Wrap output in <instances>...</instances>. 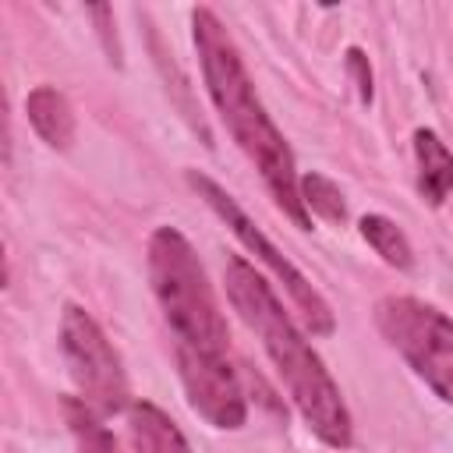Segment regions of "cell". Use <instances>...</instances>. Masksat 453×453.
Segmentation results:
<instances>
[{
	"mask_svg": "<svg viewBox=\"0 0 453 453\" xmlns=\"http://www.w3.org/2000/svg\"><path fill=\"white\" fill-rule=\"evenodd\" d=\"M347 71L354 78V88H357L361 103H372V67H368V57L357 46L347 50Z\"/></svg>",
	"mask_w": 453,
	"mask_h": 453,
	"instance_id": "15",
	"label": "cell"
},
{
	"mask_svg": "<svg viewBox=\"0 0 453 453\" xmlns=\"http://www.w3.org/2000/svg\"><path fill=\"white\" fill-rule=\"evenodd\" d=\"M188 184H191V191L226 223V230L273 273V280L283 283V290L290 294V301H294V308L301 311V319H304V326L311 329V336H329V333L336 329V319H333L329 301L311 287V280L251 223V216H248L212 177H205V173H198V170H188Z\"/></svg>",
	"mask_w": 453,
	"mask_h": 453,
	"instance_id": "5",
	"label": "cell"
},
{
	"mask_svg": "<svg viewBox=\"0 0 453 453\" xmlns=\"http://www.w3.org/2000/svg\"><path fill=\"white\" fill-rule=\"evenodd\" d=\"M375 326L414 375L453 403V319L421 297L393 294L375 304Z\"/></svg>",
	"mask_w": 453,
	"mask_h": 453,
	"instance_id": "4",
	"label": "cell"
},
{
	"mask_svg": "<svg viewBox=\"0 0 453 453\" xmlns=\"http://www.w3.org/2000/svg\"><path fill=\"white\" fill-rule=\"evenodd\" d=\"M297 191H301V202L308 209V216H319L326 223H343L347 219V202H343V191L319 170L311 173H301L297 177Z\"/></svg>",
	"mask_w": 453,
	"mask_h": 453,
	"instance_id": "13",
	"label": "cell"
},
{
	"mask_svg": "<svg viewBox=\"0 0 453 453\" xmlns=\"http://www.w3.org/2000/svg\"><path fill=\"white\" fill-rule=\"evenodd\" d=\"M177 372L184 396L198 418H205L212 428L237 432L248 421V400L241 389L237 372L230 368L226 354H198L188 347H173Z\"/></svg>",
	"mask_w": 453,
	"mask_h": 453,
	"instance_id": "7",
	"label": "cell"
},
{
	"mask_svg": "<svg viewBox=\"0 0 453 453\" xmlns=\"http://www.w3.org/2000/svg\"><path fill=\"white\" fill-rule=\"evenodd\" d=\"M60 354L67 361L81 403H88L99 418L127 411L131 400H127V375L120 354L106 340L99 322L78 304H67L60 315Z\"/></svg>",
	"mask_w": 453,
	"mask_h": 453,
	"instance_id": "6",
	"label": "cell"
},
{
	"mask_svg": "<svg viewBox=\"0 0 453 453\" xmlns=\"http://www.w3.org/2000/svg\"><path fill=\"white\" fill-rule=\"evenodd\" d=\"M124 414H127V435L134 442V453H191L177 421L156 403L131 400Z\"/></svg>",
	"mask_w": 453,
	"mask_h": 453,
	"instance_id": "8",
	"label": "cell"
},
{
	"mask_svg": "<svg viewBox=\"0 0 453 453\" xmlns=\"http://www.w3.org/2000/svg\"><path fill=\"white\" fill-rule=\"evenodd\" d=\"M64 421H67V428L74 435L78 453H120L117 439L106 432V425L99 421V414L88 403H81L78 396H67L64 400Z\"/></svg>",
	"mask_w": 453,
	"mask_h": 453,
	"instance_id": "12",
	"label": "cell"
},
{
	"mask_svg": "<svg viewBox=\"0 0 453 453\" xmlns=\"http://www.w3.org/2000/svg\"><path fill=\"white\" fill-rule=\"evenodd\" d=\"M191 28H195V50H198L205 92H209L219 120L226 124V131L241 145V152L255 163L258 177L265 180V188H269L273 202L283 209V216L294 226L311 230V216L297 191L301 173H297L294 152H290L287 138L280 134V127L273 124V117L265 113V106L248 78V67L241 60V50L234 46L230 32L209 7H198L191 14Z\"/></svg>",
	"mask_w": 453,
	"mask_h": 453,
	"instance_id": "2",
	"label": "cell"
},
{
	"mask_svg": "<svg viewBox=\"0 0 453 453\" xmlns=\"http://www.w3.org/2000/svg\"><path fill=\"white\" fill-rule=\"evenodd\" d=\"M25 113H28V124L35 127V134L50 149H57V152L71 149L78 124H74V106L67 103V96L60 88H53V85L32 88L25 99Z\"/></svg>",
	"mask_w": 453,
	"mask_h": 453,
	"instance_id": "9",
	"label": "cell"
},
{
	"mask_svg": "<svg viewBox=\"0 0 453 453\" xmlns=\"http://www.w3.org/2000/svg\"><path fill=\"white\" fill-rule=\"evenodd\" d=\"M88 14L96 18V28H99V39H103V50H106V60L113 64V67H120V42H117V25H113V7H106V4H96V7H88Z\"/></svg>",
	"mask_w": 453,
	"mask_h": 453,
	"instance_id": "14",
	"label": "cell"
},
{
	"mask_svg": "<svg viewBox=\"0 0 453 453\" xmlns=\"http://www.w3.org/2000/svg\"><path fill=\"white\" fill-rule=\"evenodd\" d=\"M223 287H226L234 311L262 340V350L273 361V368H276L287 396L294 400L297 414L304 418V425L326 446L350 449L354 421H350V411L343 403V393L333 382L322 357L304 340V333L283 311V304L273 294V287L265 283V276H258L244 255H230L223 265Z\"/></svg>",
	"mask_w": 453,
	"mask_h": 453,
	"instance_id": "1",
	"label": "cell"
},
{
	"mask_svg": "<svg viewBox=\"0 0 453 453\" xmlns=\"http://www.w3.org/2000/svg\"><path fill=\"white\" fill-rule=\"evenodd\" d=\"M414 159H418V191L428 205H442L453 191V152L432 127L414 131Z\"/></svg>",
	"mask_w": 453,
	"mask_h": 453,
	"instance_id": "10",
	"label": "cell"
},
{
	"mask_svg": "<svg viewBox=\"0 0 453 453\" xmlns=\"http://www.w3.org/2000/svg\"><path fill=\"white\" fill-rule=\"evenodd\" d=\"M357 230H361V237L375 248V255H379L386 265H393V269H411V265H414L411 241H407V234H403L389 216L368 212V216H361Z\"/></svg>",
	"mask_w": 453,
	"mask_h": 453,
	"instance_id": "11",
	"label": "cell"
},
{
	"mask_svg": "<svg viewBox=\"0 0 453 453\" xmlns=\"http://www.w3.org/2000/svg\"><path fill=\"white\" fill-rule=\"evenodd\" d=\"M145 255L152 294L163 308L166 326L177 336L173 347H188L198 354H226L230 329L191 241L173 226H156Z\"/></svg>",
	"mask_w": 453,
	"mask_h": 453,
	"instance_id": "3",
	"label": "cell"
}]
</instances>
